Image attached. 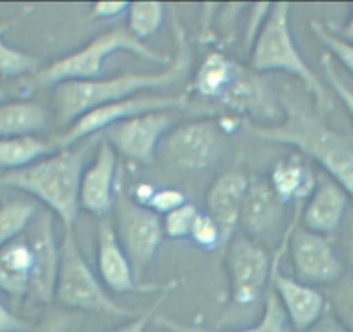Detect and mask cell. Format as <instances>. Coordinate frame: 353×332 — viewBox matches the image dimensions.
<instances>
[{"label":"cell","instance_id":"6da1fadb","mask_svg":"<svg viewBox=\"0 0 353 332\" xmlns=\"http://www.w3.org/2000/svg\"><path fill=\"white\" fill-rule=\"evenodd\" d=\"M283 120L276 125L243 121L244 128L256 138L270 144L290 145L327 172L329 178L341 185L353 201V137L329 127L315 104L300 99L296 90L279 94Z\"/></svg>","mask_w":353,"mask_h":332},{"label":"cell","instance_id":"7a4b0ae2","mask_svg":"<svg viewBox=\"0 0 353 332\" xmlns=\"http://www.w3.org/2000/svg\"><path fill=\"white\" fill-rule=\"evenodd\" d=\"M173 33H175V56L165 70L158 73H125L113 74L108 78H96L85 81H64L54 87L52 103L57 123L68 125L83 116L90 110L117 103L128 97L141 96L144 92L161 90L172 87L188 74L191 68V50L188 37L173 12Z\"/></svg>","mask_w":353,"mask_h":332},{"label":"cell","instance_id":"3957f363","mask_svg":"<svg viewBox=\"0 0 353 332\" xmlns=\"http://www.w3.org/2000/svg\"><path fill=\"white\" fill-rule=\"evenodd\" d=\"M94 138L59 149L32 165L0 175V185L16 189L42 203L63 222L64 230H74L80 211V180Z\"/></svg>","mask_w":353,"mask_h":332},{"label":"cell","instance_id":"277c9868","mask_svg":"<svg viewBox=\"0 0 353 332\" xmlns=\"http://www.w3.org/2000/svg\"><path fill=\"white\" fill-rule=\"evenodd\" d=\"M117 52H128L141 59L158 64H170L172 57L156 52L145 42L134 39L125 26H114L88 40L85 45L50 64L40 68L35 74L25 78L21 96H30L46 87H56L64 81H85L101 78L104 61Z\"/></svg>","mask_w":353,"mask_h":332},{"label":"cell","instance_id":"5b68a950","mask_svg":"<svg viewBox=\"0 0 353 332\" xmlns=\"http://www.w3.org/2000/svg\"><path fill=\"white\" fill-rule=\"evenodd\" d=\"M290 11L291 4L286 2L272 4L251 43L250 68L254 73L283 71L298 78L305 90L314 97L315 110L325 114L332 110V99L327 87L322 83L296 47L290 25Z\"/></svg>","mask_w":353,"mask_h":332},{"label":"cell","instance_id":"8992f818","mask_svg":"<svg viewBox=\"0 0 353 332\" xmlns=\"http://www.w3.org/2000/svg\"><path fill=\"white\" fill-rule=\"evenodd\" d=\"M54 301L71 310L110 315V317L135 318L142 313L121 307L108 294L106 287L101 284L81 255V247L74 236V230H64V237L59 244V270H57Z\"/></svg>","mask_w":353,"mask_h":332},{"label":"cell","instance_id":"52a82bcc","mask_svg":"<svg viewBox=\"0 0 353 332\" xmlns=\"http://www.w3.org/2000/svg\"><path fill=\"white\" fill-rule=\"evenodd\" d=\"M113 209L114 232L139 280L152 263L165 237L161 216L137 205L121 184L117 185Z\"/></svg>","mask_w":353,"mask_h":332},{"label":"cell","instance_id":"ba28073f","mask_svg":"<svg viewBox=\"0 0 353 332\" xmlns=\"http://www.w3.org/2000/svg\"><path fill=\"white\" fill-rule=\"evenodd\" d=\"M300 213L301 205H298L286 230L288 255L293 265L294 279L314 287L334 286L346 273L345 263L329 237L310 232L298 223Z\"/></svg>","mask_w":353,"mask_h":332},{"label":"cell","instance_id":"9c48e42d","mask_svg":"<svg viewBox=\"0 0 353 332\" xmlns=\"http://www.w3.org/2000/svg\"><path fill=\"white\" fill-rule=\"evenodd\" d=\"M188 104V96H141L128 97V99L117 101V103L104 104V106L90 110L83 116L71 123L61 135L52 141L56 151L77 145L78 142L92 138L101 132L108 130L120 121L130 120L134 116H141L145 113H158V111L181 110Z\"/></svg>","mask_w":353,"mask_h":332},{"label":"cell","instance_id":"30bf717a","mask_svg":"<svg viewBox=\"0 0 353 332\" xmlns=\"http://www.w3.org/2000/svg\"><path fill=\"white\" fill-rule=\"evenodd\" d=\"M227 276H229L230 298L241 307L254 304L267 293L265 287L269 284L272 260L269 253L256 239L236 234L225 247Z\"/></svg>","mask_w":353,"mask_h":332},{"label":"cell","instance_id":"8fae6325","mask_svg":"<svg viewBox=\"0 0 353 332\" xmlns=\"http://www.w3.org/2000/svg\"><path fill=\"white\" fill-rule=\"evenodd\" d=\"M288 253V234H284L279 249L272 260L269 289L286 313L288 322L296 332H307L327 311V298L317 287L300 282L298 279L281 272V260Z\"/></svg>","mask_w":353,"mask_h":332},{"label":"cell","instance_id":"7c38bea8","mask_svg":"<svg viewBox=\"0 0 353 332\" xmlns=\"http://www.w3.org/2000/svg\"><path fill=\"white\" fill-rule=\"evenodd\" d=\"M172 125L173 116L168 111L145 113L113 125L104 130L103 138L117 151V154L137 165H151L159 141Z\"/></svg>","mask_w":353,"mask_h":332},{"label":"cell","instance_id":"4fadbf2b","mask_svg":"<svg viewBox=\"0 0 353 332\" xmlns=\"http://www.w3.org/2000/svg\"><path fill=\"white\" fill-rule=\"evenodd\" d=\"M25 236L32 247L33 267L28 296L33 301L49 304L54 301L57 270H59V244L54 234L52 213L42 209L30 222Z\"/></svg>","mask_w":353,"mask_h":332},{"label":"cell","instance_id":"5bb4252c","mask_svg":"<svg viewBox=\"0 0 353 332\" xmlns=\"http://www.w3.org/2000/svg\"><path fill=\"white\" fill-rule=\"evenodd\" d=\"M225 134L219 120H196L181 125L166 138V151L175 165L188 170H203L219 159Z\"/></svg>","mask_w":353,"mask_h":332},{"label":"cell","instance_id":"9a60e30c","mask_svg":"<svg viewBox=\"0 0 353 332\" xmlns=\"http://www.w3.org/2000/svg\"><path fill=\"white\" fill-rule=\"evenodd\" d=\"M232 116H250L253 123L276 125L283 120L279 96L254 71L239 68L236 78L219 101Z\"/></svg>","mask_w":353,"mask_h":332},{"label":"cell","instance_id":"2e32d148","mask_svg":"<svg viewBox=\"0 0 353 332\" xmlns=\"http://www.w3.org/2000/svg\"><path fill=\"white\" fill-rule=\"evenodd\" d=\"M97 269L104 287L118 294L172 291L175 287V282L139 284L130 260L118 240L113 223L106 218H101L97 225Z\"/></svg>","mask_w":353,"mask_h":332},{"label":"cell","instance_id":"e0dca14e","mask_svg":"<svg viewBox=\"0 0 353 332\" xmlns=\"http://www.w3.org/2000/svg\"><path fill=\"white\" fill-rule=\"evenodd\" d=\"M117 172V151L104 138H101L92 163L85 166L81 174L80 209H85L90 215L101 216V218L110 209H113L118 185Z\"/></svg>","mask_w":353,"mask_h":332},{"label":"cell","instance_id":"ac0fdd59","mask_svg":"<svg viewBox=\"0 0 353 332\" xmlns=\"http://www.w3.org/2000/svg\"><path fill=\"white\" fill-rule=\"evenodd\" d=\"M350 196L332 178H319L317 187L301 206L300 225L319 236H332L345 225Z\"/></svg>","mask_w":353,"mask_h":332},{"label":"cell","instance_id":"d6986e66","mask_svg":"<svg viewBox=\"0 0 353 332\" xmlns=\"http://www.w3.org/2000/svg\"><path fill=\"white\" fill-rule=\"evenodd\" d=\"M246 187L248 177L237 170L223 172L210 185L208 196H206V208H208V215L219 225L222 247H225L229 240L236 236Z\"/></svg>","mask_w":353,"mask_h":332},{"label":"cell","instance_id":"ffe728a7","mask_svg":"<svg viewBox=\"0 0 353 332\" xmlns=\"http://www.w3.org/2000/svg\"><path fill=\"white\" fill-rule=\"evenodd\" d=\"M284 203L277 198L269 178L248 177L246 194L241 206L239 227L244 236L256 239L274 229L284 215Z\"/></svg>","mask_w":353,"mask_h":332},{"label":"cell","instance_id":"44dd1931","mask_svg":"<svg viewBox=\"0 0 353 332\" xmlns=\"http://www.w3.org/2000/svg\"><path fill=\"white\" fill-rule=\"evenodd\" d=\"M317 182L319 178L312 161L296 151L281 158L272 166L269 175V184L284 205H301L307 201L317 187Z\"/></svg>","mask_w":353,"mask_h":332},{"label":"cell","instance_id":"7402d4cb","mask_svg":"<svg viewBox=\"0 0 353 332\" xmlns=\"http://www.w3.org/2000/svg\"><path fill=\"white\" fill-rule=\"evenodd\" d=\"M33 256L25 232L0 247V293L21 301L28 296Z\"/></svg>","mask_w":353,"mask_h":332},{"label":"cell","instance_id":"603a6c76","mask_svg":"<svg viewBox=\"0 0 353 332\" xmlns=\"http://www.w3.org/2000/svg\"><path fill=\"white\" fill-rule=\"evenodd\" d=\"M237 70L239 66L229 56L212 50L192 74L191 90L205 101H220L236 78Z\"/></svg>","mask_w":353,"mask_h":332},{"label":"cell","instance_id":"cb8c5ba5","mask_svg":"<svg viewBox=\"0 0 353 332\" xmlns=\"http://www.w3.org/2000/svg\"><path fill=\"white\" fill-rule=\"evenodd\" d=\"M46 107L30 99L6 101L0 104V138L37 135L47 127Z\"/></svg>","mask_w":353,"mask_h":332},{"label":"cell","instance_id":"d4e9b609","mask_svg":"<svg viewBox=\"0 0 353 332\" xmlns=\"http://www.w3.org/2000/svg\"><path fill=\"white\" fill-rule=\"evenodd\" d=\"M154 322L159 327H165L172 332H291L290 325H288L286 313H284L283 307L277 301L276 294L270 289L265 293L263 315H261V318L256 324L248 329H239V331H212V329L198 327V325L182 324V322H176L175 318L165 317V315L156 317Z\"/></svg>","mask_w":353,"mask_h":332},{"label":"cell","instance_id":"484cf974","mask_svg":"<svg viewBox=\"0 0 353 332\" xmlns=\"http://www.w3.org/2000/svg\"><path fill=\"white\" fill-rule=\"evenodd\" d=\"M33 9H35L33 6H26V8H23L21 12H18L16 16L0 21V76L28 78L42 68V63H40L35 56L9 45L4 40V33L9 32L14 25H18L19 21H23Z\"/></svg>","mask_w":353,"mask_h":332},{"label":"cell","instance_id":"4316f807","mask_svg":"<svg viewBox=\"0 0 353 332\" xmlns=\"http://www.w3.org/2000/svg\"><path fill=\"white\" fill-rule=\"evenodd\" d=\"M56 151L52 142H47L37 135L28 137H9L0 138V170L8 172L19 170Z\"/></svg>","mask_w":353,"mask_h":332},{"label":"cell","instance_id":"83f0119b","mask_svg":"<svg viewBox=\"0 0 353 332\" xmlns=\"http://www.w3.org/2000/svg\"><path fill=\"white\" fill-rule=\"evenodd\" d=\"M39 208L33 201L11 199L0 205V247L21 236L28 229L30 222L35 218Z\"/></svg>","mask_w":353,"mask_h":332},{"label":"cell","instance_id":"f1b7e54d","mask_svg":"<svg viewBox=\"0 0 353 332\" xmlns=\"http://www.w3.org/2000/svg\"><path fill=\"white\" fill-rule=\"evenodd\" d=\"M165 9L166 6L161 2H134L128 6L125 28L134 39L144 42L159 30L165 19Z\"/></svg>","mask_w":353,"mask_h":332},{"label":"cell","instance_id":"f546056e","mask_svg":"<svg viewBox=\"0 0 353 332\" xmlns=\"http://www.w3.org/2000/svg\"><path fill=\"white\" fill-rule=\"evenodd\" d=\"M325 298L332 313L353 332V273L346 272L339 282L329 287Z\"/></svg>","mask_w":353,"mask_h":332},{"label":"cell","instance_id":"4dcf8cb0","mask_svg":"<svg viewBox=\"0 0 353 332\" xmlns=\"http://www.w3.org/2000/svg\"><path fill=\"white\" fill-rule=\"evenodd\" d=\"M310 30L312 33L317 37L319 42L327 49L329 56H331L332 59L339 61V64H341L348 73L353 74V43H348L343 39H339L334 32H331L327 23L321 21V19H312Z\"/></svg>","mask_w":353,"mask_h":332},{"label":"cell","instance_id":"1f68e13d","mask_svg":"<svg viewBox=\"0 0 353 332\" xmlns=\"http://www.w3.org/2000/svg\"><path fill=\"white\" fill-rule=\"evenodd\" d=\"M198 206H194L192 203H185L181 208L173 209L168 215H165L161 218L163 222V232L165 237L175 240L189 239L192 232V227H194L196 218L199 216Z\"/></svg>","mask_w":353,"mask_h":332},{"label":"cell","instance_id":"d6a6232c","mask_svg":"<svg viewBox=\"0 0 353 332\" xmlns=\"http://www.w3.org/2000/svg\"><path fill=\"white\" fill-rule=\"evenodd\" d=\"M191 239L194 240L201 249H206V251H215V249L222 247L220 229L215 223V220H213L208 213H199V216L196 218L194 227H192Z\"/></svg>","mask_w":353,"mask_h":332},{"label":"cell","instance_id":"836d02e7","mask_svg":"<svg viewBox=\"0 0 353 332\" xmlns=\"http://www.w3.org/2000/svg\"><path fill=\"white\" fill-rule=\"evenodd\" d=\"M321 64H322V70H324L325 80H327L329 87H331L332 92L336 94V97L341 101L343 106L346 107V111H348L350 116L353 118V89L352 87L346 85L345 80L339 76L338 70H336V66H334V59H332L327 52L322 56Z\"/></svg>","mask_w":353,"mask_h":332},{"label":"cell","instance_id":"e575fe53","mask_svg":"<svg viewBox=\"0 0 353 332\" xmlns=\"http://www.w3.org/2000/svg\"><path fill=\"white\" fill-rule=\"evenodd\" d=\"M185 203H188V199H185V194L181 191V189L156 187L151 201L148 203V208L151 209V211H154L156 215L165 216L168 215L170 211H173V209L181 208V206L185 205Z\"/></svg>","mask_w":353,"mask_h":332},{"label":"cell","instance_id":"d590c367","mask_svg":"<svg viewBox=\"0 0 353 332\" xmlns=\"http://www.w3.org/2000/svg\"><path fill=\"white\" fill-rule=\"evenodd\" d=\"M128 2H97L88 11V19L94 21H104V19H114L127 14Z\"/></svg>","mask_w":353,"mask_h":332},{"label":"cell","instance_id":"8d00e7d4","mask_svg":"<svg viewBox=\"0 0 353 332\" xmlns=\"http://www.w3.org/2000/svg\"><path fill=\"white\" fill-rule=\"evenodd\" d=\"M30 329H32V324L26 318L16 315L0 300V332H28Z\"/></svg>","mask_w":353,"mask_h":332},{"label":"cell","instance_id":"74e56055","mask_svg":"<svg viewBox=\"0 0 353 332\" xmlns=\"http://www.w3.org/2000/svg\"><path fill=\"white\" fill-rule=\"evenodd\" d=\"M163 298H165V296H163ZM163 298H159V300L156 301L154 307H152L151 310L142 311V313L139 315V317L130 318V320H128L127 324H123V325H120V327L113 329V331H111V332H144L145 327H148V324H149V322H151L152 315H154V310H156V308H158V304L163 301Z\"/></svg>","mask_w":353,"mask_h":332},{"label":"cell","instance_id":"f35d334b","mask_svg":"<svg viewBox=\"0 0 353 332\" xmlns=\"http://www.w3.org/2000/svg\"><path fill=\"white\" fill-rule=\"evenodd\" d=\"M307 332H350L348 329L343 325V322L336 317L331 311V308H327L324 315L308 329Z\"/></svg>","mask_w":353,"mask_h":332},{"label":"cell","instance_id":"ab89813d","mask_svg":"<svg viewBox=\"0 0 353 332\" xmlns=\"http://www.w3.org/2000/svg\"><path fill=\"white\" fill-rule=\"evenodd\" d=\"M345 220V237H343V251H345L346 262L350 263V269H352L353 273V209L350 211V215H346Z\"/></svg>","mask_w":353,"mask_h":332},{"label":"cell","instance_id":"60d3db41","mask_svg":"<svg viewBox=\"0 0 353 332\" xmlns=\"http://www.w3.org/2000/svg\"><path fill=\"white\" fill-rule=\"evenodd\" d=\"M154 191H156V187L152 184H149V182H139V184L135 185V187L132 189L128 194H130V198L134 199L137 205L145 206V208H148V203L151 201Z\"/></svg>","mask_w":353,"mask_h":332},{"label":"cell","instance_id":"b9f144b4","mask_svg":"<svg viewBox=\"0 0 353 332\" xmlns=\"http://www.w3.org/2000/svg\"><path fill=\"white\" fill-rule=\"evenodd\" d=\"M327 26L331 28V32H334L339 39H343L345 42L353 43V4H350V16L346 19L345 25H332V23H327Z\"/></svg>","mask_w":353,"mask_h":332},{"label":"cell","instance_id":"7bdbcfd3","mask_svg":"<svg viewBox=\"0 0 353 332\" xmlns=\"http://www.w3.org/2000/svg\"><path fill=\"white\" fill-rule=\"evenodd\" d=\"M12 96V90L6 89V87H0V104L6 103V101H9V97Z\"/></svg>","mask_w":353,"mask_h":332}]
</instances>
